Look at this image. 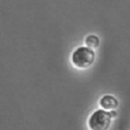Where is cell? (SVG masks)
Returning <instances> with one entry per match:
<instances>
[{"mask_svg":"<svg viewBox=\"0 0 130 130\" xmlns=\"http://www.w3.org/2000/svg\"><path fill=\"white\" fill-rule=\"evenodd\" d=\"M112 117L105 109L94 111L89 119V127L91 130H108L111 125Z\"/></svg>","mask_w":130,"mask_h":130,"instance_id":"2","label":"cell"},{"mask_svg":"<svg viewBox=\"0 0 130 130\" xmlns=\"http://www.w3.org/2000/svg\"><path fill=\"white\" fill-rule=\"evenodd\" d=\"M85 45L91 49H95L99 46V38L95 35H90L85 38Z\"/></svg>","mask_w":130,"mask_h":130,"instance_id":"4","label":"cell"},{"mask_svg":"<svg viewBox=\"0 0 130 130\" xmlns=\"http://www.w3.org/2000/svg\"><path fill=\"white\" fill-rule=\"evenodd\" d=\"M100 106L105 110H115L118 107V100L111 95H105L100 99Z\"/></svg>","mask_w":130,"mask_h":130,"instance_id":"3","label":"cell"},{"mask_svg":"<svg viewBox=\"0 0 130 130\" xmlns=\"http://www.w3.org/2000/svg\"><path fill=\"white\" fill-rule=\"evenodd\" d=\"M109 112H110V116H111L112 118H116V117H117V112H116V110H110Z\"/></svg>","mask_w":130,"mask_h":130,"instance_id":"5","label":"cell"},{"mask_svg":"<svg viewBox=\"0 0 130 130\" xmlns=\"http://www.w3.org/2000/svg\"><path fill=\"white\" fill-rule=\"evenodd\" d=\"M96 54L93 49L81 46L75 49L72 53V62L79 69H86L94 63Z\"/></svg>","mask_w":130,"mask_h":130,"instance_id":"1","label":"cell"}]
</instances>
